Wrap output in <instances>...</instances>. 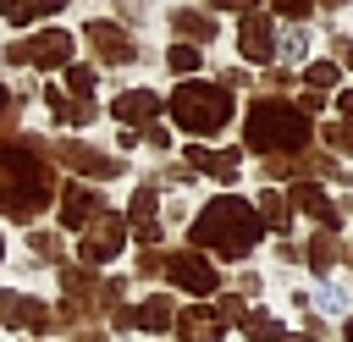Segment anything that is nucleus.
Masks as SVG:
<instances>
[{
	"mask_svg": "<svg viewBox=\"0 0 353 342\" xmlns=\"http://www.w3.org/2000/svg\"><path fill=\"white\" fill-rule=\"evenodd\" d=\"M0 325H11V331H50L55 325V309H44V298H28V292L0 287Z\"/></svg>",
	"mask_w": 353,
	"mask_h": 342,
	"instance_id": "nucleus-8",
	"label": "nucleus"
},
{
	"mask_svg": "<svg viewBox=\"0 0 353 342\" xmlns=\"http://www.w3.org/2000/svg\"><path fill=\"white\" fill-rule=\"evenodd\" d=\"M342 259H347V265H353V243H347V248H342Z\"/></svg>",
	"mask_w": 353,
	"mask_h": 342,
	"instance_id": "nucleus-37",
	"label": "nucleus"
},
{
	"mask_svg": "<svg viewBox=\"0 0 353 342\" xmlns=\"http://www.w3.org/2000/svg\"><path fill=\"white\" fill-rule=\"evenodd\" d=\"M276 342H325V331H320V325H314V331H309V336H287V331H281V336H276Z\"/></svg>",
	"mask_w": 353,
	"mask_h": 342,
	"instance_id": "nucleus-34",
	"label": "nucleus"
},
{
	"mask_svg": "<svg viewBox=\"0 0 353 342\" xmlns=\"http://www.w3.org/2000/svg\"><path fill=\"white\" fill-rule=\"evenodd\" d=\"M6 61H11V66H72V33L44 28V33L22 39V44H11Z\"/></svg>",
	"mask_w": 353,
	"mask_h": 342,
	"instance_id": "nucleus-6",
	"label": "nucleus"
},
{
	"mask_svg": "<svg viewBox=\"0 0 353 342\" xmlns=\"http://www.w3.org/2000/svg\"><path fill=\"white\" fill-rule=\"evenodd\" d=\"M281 55H287V61H303V55H309V33H303V28H292V33H287V44H281Z\"/></svg>",
	"mask_w": 353,
	"mask_h": 342,
	"instance_id": "nucleus-27",
	"label": "nucleus"
},
{
	"mask_svg": "<svg viewBox=\"0 0 353 342\" xmlns=\"http://www.w3.org/2000/svg\"><path fill=\"white\" fill-rule=\"evenodd\" d=\"M55 11H66V0H11V22L17 28H28V22H39V17H55Z\"/></svg>",
	"mask_w": 353,
	"mask_h": 342,
	"instance_id": "nucleus-21",
	"label": "nucleus"
},
{
	"mask_svg": "<svg viewBox=\"0 0 353 342\" xmlns=\"http://www.w3.org/2000/svg\"><path fill=\"white\" fill-rule=\"evenodd\" d=\"M336 77H342L336 61H309V66H303V88H320V94H325V88H336Z\"/></svg>",
	"mask_w": 353,
	"mask_h": 342,
	"instance_id": "nucleus-23",
	"label": "nucleus"
},
{
	"mask_svg": "<svg viewBox=\"0 0 353 342\" xmlns=\"http://www.w3.org/2000/svg\"><path fill=\"white\" fill-rule=\"evenodd\" d=\"M265 237V221H259V210L248 204V199H210L204 210H199V221H193V248L204 254H221V259H243L254 243Z\"/></svg>",
	"mask_w": 353,
	"mask_h": 342,
	"instance_id": "nucleus-2",
	"label": "nucleus"
},
{
	"mask_svg": "<svg viewBox=\"0 0 353 342\" xmlns=\"http://www.w3.org/2000/svg\"><path fill=\"white\" fill-rule=\"evenodd\" d=\"M336 61H342V66H353V39H336Z\"/></svg>",
	"mask_w": 353,
	"mask_h": 342,
	"instance_id": "nucleus-33",
	"label": "nucleus"
},
{
	"mask_svg": "<svg viewBox=\"0 0 353 342\" xmlns=\"http://www.w3.org/2000/svg\"><path fill=\"white\" fill-rule=\"evenodd\" d=\"M342 336H347V342H353V320H347V325H342Z\"/></svg>",
	"mask_w": 353,
	"mask_h": 342,
	"instance_id": "nucleus-38",
	"label": "nucleus"
},
{
	"mask_svg": "<svg viewBox=\"0 0 353 342\" xmlns=\"http://www.w3.org/2000/svg\"><path fill=\"white\" fill-rule=\"evenodd\" d=\"M243 331H248L254 342H276V336H281V320H276L270 309H248V314H243Z\"/></svg>",
	"mask_w": 353,
	"mask_h": 342,
	"instance_id": "nucleus-22",
	"label": "nucleus"
},
{
	"mask_svg": "<svg viewBox=\"0 0 353 342\" xmlns=\"http://www.w3.org/2000/svg\"><path fill=\"white\" fill-rule=\"evenodd\" d=\"M55 193V171L44 160L39 138H11L0 143V215L11 221H33Z\"/></svg>",
	"mask_w": 353,
	"mask_h": 342,
	"instance_id": "nucleus-1",
	"label": "nucleus"
},
{
	"mask_svg": "<svg viewBox=\"0 0 353 342\" xmlns=\"http://www.w3.org/2000/svg\"><path fill=\"white\" fill-rule=\"evenodd\" d=\"M6 116H11V99H6V88H0V121H6Z\"/></svg>",
	"mask_w": 353,
	"mask_h": 342,
	"instance_id": "nucleus-36",
	"label": "nucleus"
},
{
	"mask_svg": "<svg viewBox=\"0 0 353 342\" xmlns=\"http://www.w3.org/2000/svg\"><path fill=\"white\" fill-rule=\"evenodd\" d=\"M61 160H66V165H77V171H88V177H116V171H121V160H116V154H99V149L77 143V138H66V143H61Z\"/></svg>",
	"mask_w": 353,
	"mask_h": 342,
	"instance_id": "nucleus-15",
	"label": "nucleus"
},
{
	"mask_svg": "<svg viewBox=\"0 0 353 342\" xmlns=\"http://www.w3.org/2000/svg\"><path fill=\"white\" fill-rule=\"evenodd\" d=\"M303 259H309L314 270H331V265L342 259V243H336V232H314V237L303 243Z\"/></svg>",
	"mask_w": 353,
	"mask_h": 342,
	"instance_id": "nucleus-20",
	"label": "nucleus"
},
{
	"mask_svg": "<svg viewBox=\"0 0 353 342\" xmlns=\"http://www.w3.org/2000/svg\"><path fill=\"white\" fill-rule=\"evenodd\" d=\"M0 11H11V0H0Z\"/></svg>",
	"mask_w": 353,
	"mask_h": 342,
	"instance_id": "nucleus-40",
	"label": "nucleus"
},
{
	"mask_svg": "<svg viewBox=\"0 0 353 342\" xmlns=\"http://www.w3.org/2000/svg\"><path fill=\"white\" fill-rule=\"evenodd\" d=\"M320 138H325V149H336V154H353V121H331Z\"/></svg>",
	"mask_w": 353,
	"mask_h": 342,
	"instance_id": "nucleus-25",
	"label": "nucleus"
},
{
	"mask_svg": "<svg viewBox=\"0 0 353 342\" xmlns=\"http://www.w3.org/2000/svg\"><path fill=\"white\" fill-rule=\"evenodd\" d=\"M270 6H276L281 17H309V6H314V0H270Z\"/></svg>",
	"mask_w": 353,
	"mask_h": 342,
	"instance_id": "nucleus-29",
	"label": "nucleus"
},
{
	"mask_svg": "<svg viewBox=\"0 0 353 342\" xmlns=\"http://www.w3.org/2000/svg\"><path fill=\"white\" fill-rule=\"evenodd\" d=\"M132 325L149 331V336H165V331L176 325V303H171L165 292H154V298H143V303L132 309Z\"/></svg>",
	"mask_w": 353,
	"mask_h": 342,
	"instance_id": "nucleus-16",
	"label": "nucleus"
},
{
	"mask_svg": "<svg viewBox=\"0 0 353 342\" xmlns=\"http://www.w3.org/2000/svg\"><path fill=\"white\" fill-rule=\"evenodd\" d=\"M28 243H33V254H44V259H55V254H61V237H55V232H33Z\"/></svg>",
	"mask_w": 353,
	"mask_h": 342,
	"instance_id": "nucleus-28",
	"label": "nucleus"
},
{
	"mask_svg": "<svg viewBox=\"0 0 353 342\" xmlns=\"http://www.w3.org/2000/svg\"><path fill=\"white\" fill-rule=\"evenodd\" d=\"M66 88H72L77 99H88V94H94V66H66Z\"/></svg>",
	"mask_w": 353,
	"mask_h": 342,
	"instance_id": "nucleus-26",
	"label": "nucleus"
},
{
	"mask_svg": "<svg viewBox=\"0 0 353 342\" xmlns=\"http://www.w3.org/2000/svg\"><path fill=\"white\" fill-rule=\"evenodd\" d=\"M83 39H88V50H94L105 66H121V61H132V55H138V44H132L116 22H88V28H83Z\"/></svg>",
	"mask_w": 353,
	"mask_h": 342,
	"instance_id": "nucleus-10",
	"label": "nucleus"
},
{
	"mask_svg": "<svg viewBox=\"0 0 353 342\" xmlns=\"http://www.w3.org/2000/svg\"><path fill=\"white\" fill-rule=\"evenodd\" d=\"M287 199H292V210H303V215H314V221H320V232H336V226H342V210H336V204L325 199V188H320V182H309V177H298Z\"/></svg>",
	"mask_w": 353,
	"mask_h": 342,
	"instance_id": "nucleus-11",
	"label": "nucleus"
},
{
	"mask_svg": "<svg viewBox=\"0 0 353 342\" xmlns=\"http://www.w3.org/2000/svg\"><path fill=\"white\" fill-rule=\"evenodd\" d=\"M325 6H342V0H325Z\"/></svg>",
	"mask_w": 353,
	"mask_h": 342,
	"instance_id": "nucleus-41",
	"label": "nucleus"
},
{
	"mask_svg": "<svg viewBox=\"0 0 353 342\" xmlns=\"http://www.w3.org/2000/svg\"><path fill=\"white\" fill-rule=\"evenodd\" d=\"M143 143H149V149H165V143H171V132H165V127H154V121H149V127H143Z\"/></svg>",
	"mask_w": 353,
	"mask_h": 342,
	"instance_id": "nucleus-30",
	"label": "nucleus"
},
{
	"mask_svg": "<svg viewBox=\"0 0 353 342\" xmlns=\"http://www.w3.org/2000/svg\"><path fill=\"white\" fill-rule=\"evenodd\" d=\"M110 116L121 121V127H149L154 116H160V99L149 94V88H127V94H116V105H110Z\"/></svg>",
	"mask_w": 353,
	"mask_h": 342,
	"instance_id": "nucleus-14",
	"label": "nucleus"
},
{
	"mask_svg": "<svg viewBox=\"0 0 353 342\" xmlns=\"http://www.w3.org/2000/svg\"><path fill=\"white\" fill-rule=\"evenodd\" d=\"M160 270H165V259H160V254H143V259H138V276H143V281H149V276H160Z\"/></svg>",
	"mask_w": 353,
	"mask_h": 342,
	"instance_id": "nucleus-31",
	"label": "nucleus"
},
{
	"mask_svg": "<svg viewBox=\"0 0 353 342\" xmlns=\"http://www.w3.org/2000/svg\"><path fill=\"white\" fill-rule=\"evenodd\" d=\"M171 121H176L182 132H193V138H210V132H221V127L232 121V94H226L221 83L188 77V83H176V94H171Z\"/></svg>",
	"mask_w": 353,
	"mask_h": 342,
	"instance_id": "nucleus-4",
	"label": "nucleus"
},
{
	"mask_svg": "<svg viewBox=\"0 0 353 342\" xmlns=\"http://www.w3.org/2000/svg\"><path fill=\"white\" fill-rule=\"evenodd\" d=\"M243 138H248V149H259V154H292V149L309 143V116H303L292 99L265 94V99L248 105V116H243Z\"/></svg>",
	"mask_w": 353,
	"mask_h": 342,
	"instance_id": "nucleus-3",
	"label": "nucleus"
},
{
	"mask_svg": "<svg viewBox=\"0 0 353 342\" xmlns=\"http://www.w3.org/2000/svg\"><path fill=\"white\" fill-rule=\"evenodd\" d=\"M237 50H243V61H254V66H265V61L276 55V28H270L265 11H243V22H237Z\"/></svg>",
	"mask_w": 353,
	"mask_h": 342,
	"instance_id": "nucleus-9",
	"label": "nucleus"
},
{
	"mask_svg": "<svg viewBox=\"0 0 353 342\" xmlns=\"http://www.w3.org/2000/svg\"><path fill=\"white\" fill-rule=\"evenodd\" d=\"M176 336L182 342H221L226 336V320L210 303H188V309H176Z\"/></svg>",
	"mask_w": 353,
	"mask_h": 342,
	"instance_id": "nucleus-13",
	"label": "nucleus"
},
{
	"mask_svg": "<svg viewBox=\"0 0 353 342\" xmlns=\"http://www.w3.org/2000/svg\"><path fill=\"white\" fill-rule=\"evenodd\" d=\"M165 276L188 292V298H210L215 287H221V270H215V259L210 254H199V248H182V254H165Z\"/></svg>",
	"mask_w": 353,
	"mask_h": 342,
	"instance_id": "nucleus-5",
	"label": "nucleus"
},
{
	"mask_svg": "<svg viewBox=\"0 0 353 342\" xmlns=\"http://www.w3.org/2000/svg\"><path fill=\"white\" fill-rule=\"evenodd\" d=\"M165 66H171L176 77H193V72H199V50H193V44H171V55H165Z\"/></svg>",
	"mask_w": 353,
	"mask_h": 342,
	"instance_id": "nucleus-24",
	"label": "nucleus"
},
{
	"mask_svg": "<svg viewBox=\"0 0 353 342\" xmlns=\"http://www.w3.org/2000/svg\"><path fill=\"white\" fill-rule=\"evenodd\" d=\"M171 28H176L182 39H193V44L215 39V22H210L204 11H193V6H176V11H171Z\"/></svg>",
	"mask_w": 353,
	"mask_h": 342,
	"instance_id": "nucleus-19",
	"label": "nucleus"
},
{
	"mask_svg": "<svg viewBox=\"0 0 353 342\" xmlns=\"http://www.w3.org/2000/svg\"><path fill=\"white\" fill-rule=\"evenodd\" d=\"M0 259H6V237H0Z\"/></svg>",
	"mask_w": 353,
	"mask_h": 342,
	"instance_id": "nucleus-39",
	"label": "nucleus"
},
{
	"mask_svg": "<svg viewBox=\"0 0 353 342\" xmlns=\"http://www.w3.org/2000/svg\"><path fill=\"white\" fill-rule=\"evenodd\" d=\"M215 6H226V11H254V0H215Z\"/></svg>",
	"mask_w": 353,
	"mask_h": 342,
	"instance_id": "nucleus-35",
	"label": "nucleus"
},
{
	"mask_svg": "<svg viewBox=\"0 0 353 342\" xmlns=\"http://www.w3.org/2000/svg\"><path fill=\"white\" fill-rule=\"evenodd\" d=\"M336 110H342V121H353V88H342V94H336Z\"/></svg>",
	"mask_w": 353,
	"mask_h": 342,
	"instance_id": "nucleus-32",
	"label": "nucleus"
},
{
	"mask_svg": "<svg viewBox=\"0 0 353 342\" xmlns=\"http://www.w3.org/2000/svg\"><path fill=\"white\" fill-rule=\"evenodd\" d=\"M121 248H127V221H121V215H99V221H88L83 237H77V259H83V265H110Z\"/></svg>",
	"mask_w": 353,
	"mask_h": 342,
	"instance_id": "nucleus-7",
	"label": "nucleus"
},
{
	"mask_svg": "<svg viewBox=\"0 0 353 342\" xmlns=\"http://www.w3.org/2000/svg\"><path fill=\"white\" fill-rule=\"evenodd\" d=\"M99 215H105V193H99V188L72 182V188L61 193V226H88V221H99Z\"/></svg>",
	"mask_w": 353,
	"mask_h": 342,
	"instance_id": "nucleus-12",
	"label": "nucleus"
},
{
	"mask_svg": "<svg viewBox=\"0 0 353 342\" xmlns=\"http://www.w3.org/2000/svg\"><path fill=\"white\" fill-rule=\"evenodd\" d=\"M188 165L204 171V177L232 182V177H237V149H204V143H193V149H188Z\"/></svg>",
	"mask_w": 353,
	"mask_h": 342,
	"instance_id": "nucleus-17",
	"label": "nucleus"
},
{
	"mask_svg": "<svg viewBox=\"0 0 353 342\" xmlns=\"http://www.w3.org/2000/svg\"><path fill=\"white\" fill-rule=\"evenodd\" d=\"M254 210H259L265 232H287V221H292V199H287V193H276V188H265Z\"/></svg>",
	"mask_w": 353,
	"mask_h": 342,
	"instance_id": "nucleus-18",
	"label": "nucleus"
}]
</instances>
